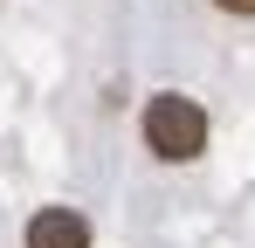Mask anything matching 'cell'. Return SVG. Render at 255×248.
Instances as JSON below:
<instances>
[{"label": "cell", "instance_id": "obj_1", "mask_svg": "<svg viewBox=\"0 0 255 248\" xmlns=\"http://www.w3.org/2000/svg\"><path fill=\"white\" fill-rule=\"evenodd\" d=\"M145 145L159 152V159H200L207 152V111L193 104V97H179V90H159L152 104H145Z\"/></svg>", "mask_w": 255, "mask_h": 248}, {"label": "cell", "instance_id": "obj_2", "mask_svg": "<svg viewBox=\"0 0 255 248\" xmlns=\"http://www.w3.org/2000/svg\"><path fill=\"white\" fill-rule=\"evenodd\" d=\"M28 248H90V221L76 207H42L28 221Z\"/></svg>", "mask_w": 255, "mask_h": 248}, {"label": "cell", "instance_id": "obj_3", "mask_svg": "<svg viewBox=\"0 0 255 248\" xmlns=\"http://www.w3.org/2000/svg\"><path fill=\"white\" fill-rule=\"evenodd\" d=\"M221 14H255V0H214Z\"/></svg>", "mask_w": 255, "mask_h": 248}]
</instances>
